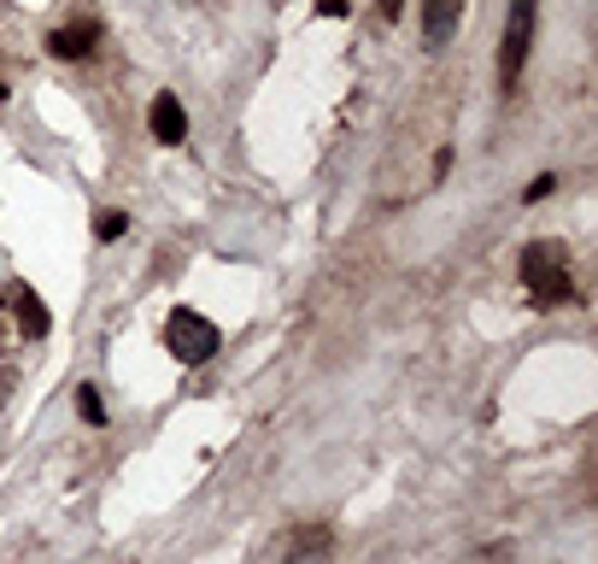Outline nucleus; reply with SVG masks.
Returning <instances> with one entry per match:
<instances>
[{
    "mask_svg": "<svg viewBox=\"0 0 598 564\" xmlns=\"http://www.w3.org/2000/svg\"><path fill=\"white\" fill-rule=\"evenodd\" d=\"M534 12H539V0H510L505 48H499V89H517L522 65H529V48H534Z\"/></svg>",
    "mask_w": 598,
    "mask_h": 564,
    "instance_id": "f257e3e1",
    "label": "nucleus"
},
{
    "mask_svg": "<svg viewBox=\"0 0 598 564\" xmlns=\"http://www.w3.org/2000/svg\"><path fill=\"white\" fill-rule=\"evenodd\" d=\"M165 347L182 359V365H206V359L217 353V329L200 312L177 306V312H170V324H165Z\"/></svg>",
    "mask_w": 598,
    "mask_h": 564,
    "instance_id": "f03ea898",
    "label": "nucleus"
},
{
    "mask_svg": "<svg viewBox=\"0 0 598 564\" xmlns=\"http://www.w3.org/2000/svg\"><path fill=\"white\" fill-rule=\"evenodd\" d=\"M148 129H153V141H165V148L188 141V112H182V100H177V95H153V106H148Z\"/></svg>",
    "mask_w": 598,
    "mask_h": 564,
    "instance_id": "7ed1b4c3",
    "label": "nucleus"
},
{
    "mask_svg": "<svg viewBox=\"0 0 598 564\" xmlns=\"http://www.w3.org/2000/svg\"><path fill=\"white\" fill-rule=\"evenodd\" d=\"M458 18H463V0H422V41L446 48L458 36Z\"/></svg>",
    "mask_w": 598,
    "mask_h": 564,
    "instance_id": "20e7f679",
    "label": "nucleus"
},
{
    "mask_svg": "<svg viewBox=\"0 0 598 564\" xmlns=\"http://www.w3.org/2000/svg\"><path fill=\"white\" fill-rule=\"evenodd\" d=\"M94 24H77V30H53L48 36V53H60V60H82V53H94Z\"/></svg>",
    "mask_w": 598,
    "mask_h": 564,
    "instance_id": "39448f33",
    "label": "nucleus"
},
{
    "mask_svg": "<svg viewBox=\"0 0 598 564\" xmlns=\"http://www.w3.org/2000/svg\"><path fill=\"white\" fill-rule=\"evenodd\" d=\"M18 324H24V336H48V329H53V317H48V306H41V300L30 294V288H24V294H18Z\"/></svg>",
    "mask_w": 598,
    "mask_h": 564,
    "instance_id": "423d86ee",
    "label": "nucleus"
},
{
    "mask_svg": "<svg viewBox=\"0 0 598 564\" xmlns=\"http://www.w3.org/2000/svg\"><path fill=\"white\" fill-rule=\"evenodd\" d=\"M77 412H82V424H106V400H100V388H89V383H82L77 388Z\"/></svg>",
    "mask_w": 598,
    "mask_h": 564,
    "instance_id": "0eeeda50",
    "label": "nucleus"
},
{
    "mask_svg": "<svg viewBox=\"0 0 598 564\" xmlns=\"http://www.w3.org/2000/svg\"><path fill=\"white\" fill-rule=\"evenodd\" d=\"M124 229H129V218H124V212H100V224H94V236H100V241H118V236H124Z\"/></svg>",
    "mask_w": 598,
    "mask_h": 564,
    "instance_id": "6e6552de",
    "label": "nucleus"
},
{
    "mask_svg": "<svg viewBox=\"0 0 598 564\" xmlns=\"http://www.w3.org/2000/svg\"><path fill=\"white\" fill-rule=\"evenodd\" d=\"M551 188H558V177H534L529 188H522V200H529V206H539V200H546Z\"/></svg>",
    "mask_w": 598,
    "mask_h": 564,
    "instance_id": "1a4fd4ad",
    "label": "nucleus"
},
{
    "mask_svg": "<svg viewBox=\"0 0 598 564\" xmlns=\"http://www.w3.org/2000/svg\"><path fill=\"white\" fill-rule=\"evenodd\" d=\"M317 12L323 18H346V0H317Z\"/></svg>",
    "mask_w": 598,
    "mask_h": 564,
    "instance_id": "9d476101",
    "label": "nucleus"
},
{
    "mask_svg": "<svg viewBox=\"0 0 598 564\" xmlns=\"http://www.w3.org/2000/svg\"><path fill=\"white\" fill-rule=\"evenodd\" d=\"M382 12H387V18H399V12H405V0H382Z\"/></svg>",
    "mask_w": 598,
    "mask_h": 564,
    "instance_id": "9b49d317",
    "label": "nucleus"
},
{
    "mask_svg": "<svg viewBox=\"0 0 598 564\" xmlns=\"http://www.w3.org/2000/svg\"><path fill=\"white\" fill-rule=\"evenodd\" d=\"M288 564H311V559H288Z\"/></svg>",
    "mask_w": 598,
    "mask_h": 564,
    "instance_id": "f8f14e48",
    "label": "nucleus"
},
{
    "mask_svg": "<svg viewBox=\"0 0 598 564\" xmlns=\"http://www.w3.org/2000/svg\"><path fill=\"white\" fill-rule=\"evenodd\" d=\"M0 100H7V83H0Z\"/></svg>",
    "mask_w": 598,
    "mask_h": 564,
    "instance_id": "ddd939ff",
    "label": "nucleus"
}]
</instances>
